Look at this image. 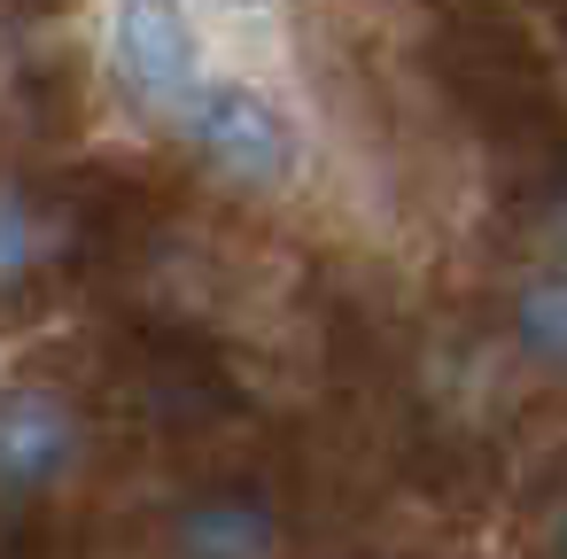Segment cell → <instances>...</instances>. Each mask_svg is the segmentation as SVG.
Returning a JSON list of instances; mask_svg holds the SVG:
<instances>
[{
  "label": "cell",
  "mask_w": 567,
  "mask_h": 559,
  "mask_svg": "<svg viewBox=\"0 0 567 559\" xmlns=\"http://www.w3.org/2000/svg\"><path fill=\"white\" fill-rule=\"evenodd\" d=\"M79 466H86V412L63 389L48 381L0 389V513H32Z\"/></svg>",
  "instance_id": "cell-1"
},
{
  "label": "cell",
  "mask_w": 567,
  "mask_h": 559,
  "mask_svg": "<svg viewBox=\"0 0 567 559\" xmlns=\"http://www.w3.org/2000/svg\"><path fill=\"white\" fill-rule=\"evenodd\" d=\"M179 125H187V141H195V156H203L210 172L241 179V187H280V179L296 172L288 110H280L265 86H249V79L203 86V102H195Z\"/></svg>",
  "instance_id": "cell-2"
},
{
  "label": "cell",
  "mask_w": 567,
  "mask_h": 559,
  "mask_svg": "<svg viewBox=\"0 0 567 559\" xmlns=\"http://www.w3.org/2000/svg\"><path fill=\"white\" fill-rule=\"evenodd\" d=\"M117 79L141 110L187 117L203 102V40L179 0H117Z\"/></svg>",
  "instance_id": "cell-3"
},
{
  "label": "cell",
  "mask_w": 567,
  "mask_h": 559,
  "mask_svg": "<svg viewBox=\"0 0 567 559\" xmlns=\"http://www.w3.org/2000/svg\"><path fill=\"white\" fill-rule=\"evenodd\" d=\"M172 559H288V528L257 489H203L164 528Z\"/></svg>",
  "instance_id": "cell-4"
},
{
  "label": "cell",
  "mask_w": 567,
  "mask_h": 559,
  "mask_svg": "<svg viewBox=\"0 0 567 559\" xmlns=\"http://www.w3.org/2000/svg\"><path fill=\"white\" fill-rule=\"evenodd\" d=\"M63 257V210L40 203L24 179H0V303L32 296Z\"/></svg>",
  "instance_id": "cell-5"
},
{
  "label": "cell",
  "mask_w": 567,
  "mask_h": 559,
  "mask_svg": "<svg viewBox=\"0 0 567 559\" xmlns=\"http://www.w3.org/2000/svg\"><path fill=\"white\" fill-rule=\"evenodd\" d=\"M513 350L536 373L567 381V265H544L513 288Z\"/></svg>",
  "instance_id": "cell-6"
},
{
  "label": "cell",
  "mask_w": 567,
  "mask_h": 559,
  "mask_svg": "<svg viewBox=\"0 0 567 559\" xmlns=\"http://www.w3.org/2000/svg\"><path fill=\"white\" fill-rule=\"evenodd\" d=\"M536 234H544V249H551V257L567 265V187H559V195L544 203V218H536Z\"/></svg>",
  "instance_id": "cell-7"
},
{
  "label": "cell",
  "mask_w": 567,
  "mask_h": 559,
  "mask_svg": "<svg viewBox=\"0 0 567 559\" xmlns=\"http://www.w3.org/2000/svg\"><path fill=\"white\" fill-rule=\"evenodd\" d=\"M544 559H567V513L551 520V536H544Z\"/></svg>",
  "instance_id": "cell-8"
},
{
  "label": "cell",
  "mask_w": 567,
  "mask_h": 559,
  "mask_svg": "<svg viewBox=\"0 0 567 559\" xmlns=\"http://www.w3.org/2000/svg\"><path fill=\"white\" fill-rule=\"evenodd\" d=\"M226 9H265V0H226Z\"/></svg>",
  "instance_id": "cell-9"
}]
</instances>
